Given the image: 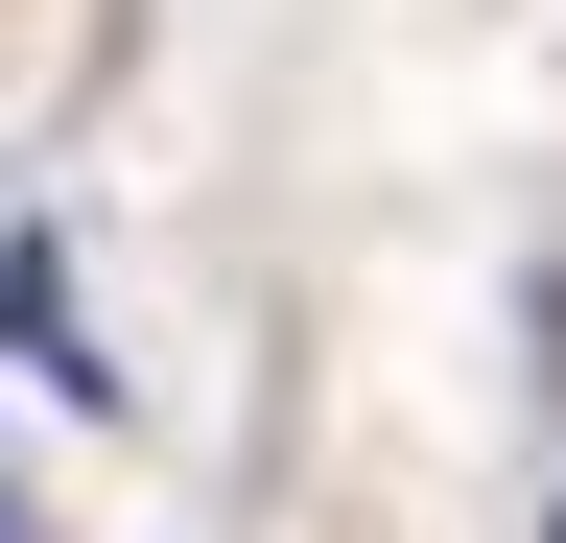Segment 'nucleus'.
Masks as SVG:
<instances>
[{
    "label": "nucleus",
    "instance_id": "f257e3e1",
    "mask_svg": "<svg viewBox=\"0 0 566 543\" xmlns=\"http://www.w3.org/2000/svg\"><path fill=\"white\" fill-rule=\"evenodd\" d=\"M0 543H24V497H0Z\"/></svg>",
    "mask_w": 566,
    "mask_h": 543
},
{
    "label": "nucleus",
    "instance_id": "f03ea898",
    "mask_svg": "<svg viewBox=\"0 0 566 543\" xmlns=\"http://www.w3.org/2000/svg\"><path fill=\"white\" fill-rule=\"evenodd\" d=\"M543 543H566V520H543Z\"/></svg>",
    "mask_w": 566,
    "mask_h": 543
}]
</instances>
